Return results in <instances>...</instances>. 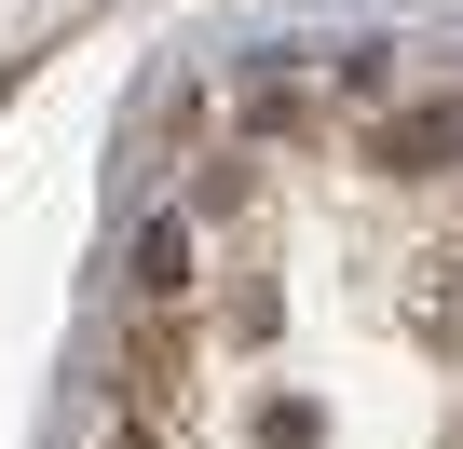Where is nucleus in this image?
Returning a JSON list of instances; mask_svg holds the SVG:
<instances>
[{"instance_id":"obj_2","label":"nucleus","mask_w":463,"mask_h":449,"mask_svg":"<svg viewBox=\"0 0 463 449\" xmlns=\"http://www.w3.org/2000/svg\"><path fill=\"white\" fill-rule=\"evenodd\" d=\"M409 327H422L436 354H463V232H449V246L409 273Z\"/></svg>"},{"instance_id":"obj_3","label":"nucleus","mask_w":463,"mask_h":449,"mask_svg":"<svg viewBox=\"0 0 463 449\" xmlns=\"http://www.w3.org/2000/svg\"><path fill=\"white\" fill-rule=\"evenodd\" d=\"M260 449H314V408H300V395H273V408H260Z\"/></svg>"},{"instance_id":"obj_1","label":"nucleus","mask_w":463,"mask_h":449,"mask_svg":"<svg viewBox=\"0 0 463 449\" xmlns=\"http://www.w3.org/2000/svg\"><path fill=\"white\" fill-rule=\"evenodd\" d=\"M368 164H382V177H436V164H463V96H422V109H395V123L368 136Z\"/></svg>"}]
</instances>
